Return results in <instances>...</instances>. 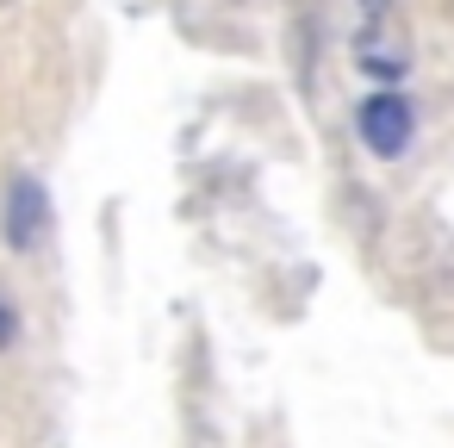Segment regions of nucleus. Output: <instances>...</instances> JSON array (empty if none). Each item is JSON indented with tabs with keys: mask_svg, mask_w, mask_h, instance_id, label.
<instances>
[{
	"mask_svg": "<svg viewBox=\"0 0 454 448\" xmlns=\"http://www.w3.org/2000/svg\"><path fill=\"white\" fill-rule=\"evenodd\" d=\"M355 63L380 82H398L411 69V26L398 13V0H361L355 13Z\"/></svg>",
	"mask_w": 454,
	"mask_h": 448,
	"instance_id": "1",
	"label": "nucleus"
},
{
	"mask_svg": "<svg viewBox=\"0 0 454 448\" xmlns=\"http://www.w3.org/2000/svg\"><path fill=\"white\" fill-rule=\"evenodd\" d=\"M355 131H361V144L373 150V156H404L411 150V138H417V113H411V100L398 94V88H380V94H367L361 106H355Z\"/></svg>",
	"mask_w": 454,
	"mask_h": 448,
	"instance_id": "2",
	"label": "nucleus"
},
{
	"mask_svg": "<svg viewBox=\"0 0 454 448\" xmlns=\"http://www.w3.org/2000/svg\"><path fill=\"white\" fill-rule=\"evenodd\" d=\"M44 187L38 181H13V193H7V206H0V231H7V249L13 255H32L38 243H44Z\"/></svg>",
	"mask_w": 454,
	"mask_h": 448,
	"instance_id": "3",
	"label": "nucleus"
},
{
	"mask_svg": "<svg viewBox=\"0 0 454 448\" xmlns=\"http://www.w3.org/2000/svg\"><path fill=\"white\" fill-rule=\"evenodd\" d=\"M20 342V311H13V299L0 293V349H13Z\"/></svg>",
	"mask_w": 454,
	"mask_h": 448,
	"instance_id": "4",
	"label": "nucleus"
}]
</instances>
